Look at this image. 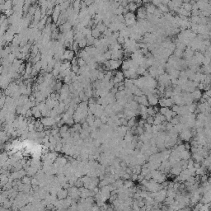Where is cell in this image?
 <instances>
[{
	"instance_id": "f546056e",
	"label": "cell",
	"mask_w": 211,
	"mask_h": 211,
	"mask_svg": "<svg viewBox=\"0 0 211 211\" xmlns=\"http://www.w3.org/2000/svg\"><path fill=\"white\" fill-rule=\"evenodd\" d=\"M134 125H135V121H134V118H131V119H130L129 121H128L127 125L129 126V127H133Z\"/></svg>"
},
{
	"instance_id": "44dd1931",
	"label": "cell",
	"mask_w": 211,
	"mask_h": 211,
	"mask_svg": "<svg viewBox=\"0 0 211 211\" xmlns=\"http://www.w3.org/2000/svg\"><path fill=\"white\" fill-rule=\"evenodd\" d=\"M63 82L65 84H69V85L70 83H72V78H71L70 74L65 76V77L63 78Z\"/></svg>"
},
{
	"instance_id": "83f0119b",
	"label": "cell",
	"mask_w": 211,
	"mask_h": 211,
	"mask_svg": "<svg viewBox=\"0 0 211 211\" xmlns=\"http://www.w3.org/2000/svg\"><path fill=\"white\" fill-rule=\"evenodd\" d=\"M79 69H80V67L78 66V64H77V65H72V67H71L72 72H73V73H77V74H78V71H79Z\"/></svg>"
},
{
	"instance_id": "603a6c76",
	"label": "cell",
	"mask_w": 211,
	"mask_h": 211,
	"mask_svg": "<svg viewBox=\"0 0 211 211\" xmlns=\"http://www.w3.org/2000/svg\"><path fill=\"white\" fill-rule=\"evenodd\" d=\"M78 64L79 67H83V66H86L87 65V62L84 59L78 57Z\"/></svg>"
},
{
	"instance_id": "5b68a950",
	"label": "cell",
	"mask_w": 211,
	"mask_h": 211,
	"mask_svg": "<svg viewBox=\"0 0 211 211\" xmlns=\"http://www.w3.org/2000/svg\"><path fill=\"white\" fill-rule=\"evenodd\" d=\"M147 11L145 7H140L137 10V17H138L140 20H143V19L147 18Z\"/></svg>"
},
{
	"instance_id": "484cf974",
	"label": "cell",
	"mask_w": 211,
	"mask_h": 211,
	"mask_svg": "<svg viewBox=\"0 0 211 211\" xmlns=\"http://www.w3.org/2000/svg\"><path fill=\"white\" fill-rule=\"evenodd\" d=\"M62 148H63V143L61 142V141H60V142H58L57 144H56V146H55V151L58 152V153H59V152L62 151Z\"/></svg>"
},
{
	"instance_id": "277c9868",
	"label": "cell",
	"mask_w": 211,
	"mask_h": 211,
	"mask_svg": "<svg viewBox=\"0 0 211 211\" xmlns=\"http://www.w3.org/2000/svg\"><path fill=\"white\" fill-rule=\"evenodd\" d=\"M125 74H124L123 72L121 71H117L115 73L114 77H113V81L115 83H119V82H122L125 81Z\"/></svg>"
},
{
	"instance_id": "6da1fadb",
	"label": "cell",
	"mask_w": 211,
	"mask_h": 211,
	"mask_svg": "<svg viewBox=\"0 0 211 211\" xmlns=\"http://www.w3.org/2000/svg\"><path fill=\"white\" fill-rule=\"evenodd\" d=\"M41 122L44 125L45 129H51L54 125H57L56 123V121L54 117H50V116H45L41 118Z\"/></svg>"
},
{
	"instance_id": "5bb4252c",
	"label": "cell",
	"mask_w": 211,
	"mask_h": 211,
	"mask_svg": "<svg viewBox=\"0 0 211 211\" xmlns=\"http://www.w3.org/2000/svg\"><path fill=\"white\" fill-rule=\"evenodd\" d=\"M126 8H128V10L130 11V12H134L135 11L138 10V8L139 6L137 5V4L134 3V2H131V3H128V5L126 6Z\"/></svg>"
},
{
	"instance_id": "52a82bcc",
	"label": "cell",
	"mask_w": 211,
	"mask_h": 211,
	"mask_svg": "<svg viewBox=\"0 0 211 211\" xmlns=\"http://www.w3.org/2000/svg\"><path fill=\"white\" fill-rule=\"evenodd\" d=\"M72 24L69 22V21H66L65 23L62 24L59 27V29H60V31L62 32V33H66V32H69V31L72 30Z\"/></svg>"
},
{
	"instance_id": "3957f363",
	"label": "cell",
	"mask_w": 211,
	"mask_h": 211,
	"mask_svg": "<svg viewBox=\"0 0 211 211\" xmlns=\"http://www.w3.org/2000/svg\"><path fill=\"white\" fill-rule=\"evenodd\" d=\"M76 56V53L73 50H70V49H66L64 50V55L62 57V60H69V61H71L73 58Z\"/></svg>"
},
{
	"instance_id": "7c38bea8",
	"label": "cell",
	"mask_w": 211,
	"mask_h": 211,
	"mask_svg": "<svg viewBox=\"0 0 211 211\" xmlns=\"http://www.w3.org/2000/svg\"><path fill=\"white\" fill-rule=\"evenodd\" d=\"M145 8H146V11L148 13H153L155 12L156 10V6H154L152 3H145Z\"/></svg>"
},
{
	"instance_id": "8fae6325",
	"label": "cell",
	"mask_w": 211,
	"mask_h": 211,
	"mask_svg": "<svg viewBox=\"0 0 211 211\" xmlns=\"http://www.w3.org/2000/svg\"><path fill=\"white\" fill-rule=\"evenodd\" d=\"M26 171H27V175H28L29 177H35L37 173L38 169L34 167H29Z\"/></svg>"
},
{
	"instance_id": "1f68e13d",
	"label": "cell",
	"mask_w": 211,
	"mask_h": 211,
	"mask_svg": "<svg viewBox=\"0 0 211 211\" xmlns=\"http://www.w3.org/2000/svg\"><path fill=\"white\" fill-rule=\"evenodd\" d=\"M143 3H152V0H143Z\"/></svg>"
},
{
	"instance_id": "f1b7e54d",
	"label": "cell",
	"mask_w": 211,
	"mask_h": 211,
	"mask_svg": "<svg viewBox=\"0 0 211 211\" xmlns=\"http://www.w3.org/2000/svg\"><path fill=\"white\" fill-rule=\"evenodd\" d=\"M102 34H103L104 36H107V37H108V36H111V35L113 34V32H112L111 31V30L109 29V28L107 27V28H106V29L105 30V31H104Z\"/></svg>"
},
{
	"instance_id": "e0dca14e",
	"label": "cell",
	"mask_w": 211,
	"mask_h": 211,
	"mask_svg": "<svg viewBox=\"0 0 211 211\" xmlns=\"http://www.w3.org/2000/svg\"><path fill=\"white\" fill-rule=\"evenodd\" d=\"M78 45H79L80 49H84L85 47L88 46V41H87V37H84L83 39H82L81 40L78 42Z\"/></svg>"
},
{
	"instance_id": "7402d4cb",
	"label": "cell",
	"mask_w": 211,
	"mask_h": 211,
	"mask_svg": "<svg viewBox=\"0 0 211 211\" xmlns=\"http://www.w3.org/2000/svg\"><path fill=\"white\" fill-rule=\"evenodd\" d=\"M191 94H192L193 98H195V99H199L200 97H201V92L200 90H195Z\"/></svg>"
},
{
	"instance_id": "7a4b0ae2",
	"label": "cell",
	"mask_w": 211,
	"mask_h": 211,
	"mask_svg": "<svg viewBox=\"0 0 211 211\" xmlns=\"http://www.w3.org/2000/svg\"><path fill=\"white\" fill-rule=\"evenodd\" d=\"M62 13V10H61V7H60V4H56L54 8V11H53V13H52L51 17L53 18V21L55 23H56L60 18V15Z\"/></svg>"
},
{
	"instance_id": "ac0fdd59",
	"label": "cell",
	"mask_w": 211,
	"mask_h": 211,
	"mask_svg": "<svg viewBox=\"0 0 211 211\" xmlns=\"http://www.w3.org/2000/svg\"><path fill=\"white\" fill-rule=\"evenodd\" d=\"M181 7L183 8L185 10L187 11V12H191V11H192V4H191L190 2H188V3H183V4H182Z\"/></svg>"
},
{
	"instance_id": "8992f818",
	"label": "cell",
	"mask_w": 211,
	"mask_h": 211,
	"mask_svg": "<svg viewBox=\"0 0 211 211\" xmlns=\"http://www.w3.org/2000/svg\"><path fill=\"white\" fill-rule=\"evenodd\" d=\"M148 97V101H149V105L151 106H156L157 104H158V97L157 94H154V93H151V94H149L147 96Z\"/></svg>"
},
{
	"instance_id": "9c48e42d",
	"label": "cell",
	"mask_w": 211,
	"mask_h": 211,
	"mask_svg": "<svg viewBox=\"0 0 211 211\" xmlns=\"http://www.w3.org/2000/svg\"><path fill=\"white\" fill-rule=\"evenodd\" d=\"M81 3L82 0H74V2L72 4V7L73 8V11L77 13H79L81 11Z\"/></svg>"
},
{
	"instance_id": "d4e9b609",
	"label": "cell",
	"mask_w": 211,
	"mask_h": 211,
	"mask_svg": "<svg viewBox=\"0 0 211 211\" xmlns=\"http://www.w3.org/2000/svg\"><path fill=\"white\" fill-rule=\"evenodd\" d=\"M94 40L95 38L93 37L92 36H89V37H87V41H88V46H92L94 44Z\"/></svg>"
},
{
	"instance_id": "2e32d148",
	"label": "cell",
	"mask_w": 211,
	"mask_h": 211,
	"mask_svg": "<svg viewBox=\"0 0 211 211\" xmlns=\"http://www.w3.org/2000/svg\"><path fill=\"white\" fill-rule=\"evenodd\" d=\"M96 27H97V29H98L99 31L101 32V33H103V32L105 31V30L107 28V27H106V26L103 22H102V21H100V22L97 24V26H96Z\"/></svg>"
},
{
	"instance_id": "cb8c5ba5",
	"label": "cell",
	"mask_w": 211,
	"mask_h": 211,
	"mask_svg": "<svg viewBox=\"0 0 211 211\" xmlns=\"http://www.w3.org/2000/svg\"><path fill=\"white\" fill-rule=\"evenodd\" d=\"M72 50H73L74 51L75 53H77V52L79 50L80 47H79V45H78V42H77V41H74V42L73 43V45H72Z\"/></svg>"
},
{
	"instance_id": "4dcf8cb0",
	"label": "cell",
	"mask_w": 211,
	"mask_h": 211,
	"mask_svg": "<svg viewBox=\"0 0 211 211\" xmlns=\"http://www.w3.org/2000/svg\"><path fill=\"white\" fill-rule=\"evenodd\" d=\"M152 3H153L154 6H156V7H158V6L162 3V2H161V0H152Z\"/></svg>"
},
{
	"instance_id": "d6986e66",
	"label": "cell",
	"mask_w": 211,
	"mask_h": 211,
	"mask_svg": "<svg viewBox=\"0 0 211 211\" xmlns=\"http://www.w3.org/2000/svg\"><path fill=\"white\" fill-rule=\"evenodd\" d=\"M21 181H22L23 184H31V177H29V176H25L21 178Z\"/></svg>"
},
{
	"instance_id": "ffe728a7",
	"label": "cell",
	"mask_w": 211,
	"mask_h": 211,
	"mask_svg": "<svg viewBox=\"0 0 211 211\" xmlns=\"http://www.w3.org/2000/svg\"><path fill=\"white\" fill-rule=\"evenodd\" d=\"M158 8H159V9L162 11V12H163V13H167V12H169V8H168V7H167V5H165V4H162V3H161L159 6H158Z\"/></svg>"
},
{
	"instance_id": "ba28073f",
	"label": "cell",
	"mask_w": 211,
	"mask_h": 211,
	"mask_svg": "<svg viewBox=\"0 0 211 211\" xmlns=\"http://www.w3.org/2000/svg\"><path fill=\"white\" fill-rule=\"evenodd\" d=\"M69 196V191L67 189L61 188L57 193V198L59 200H64Z\"/></svg>"
},
{
	"instance_id": "4fadbf2b",
	"label": "cell",
	"mask_w": 211,
	"mask_h": 211,
	"mask_svg": "<svg viewBox=\"0 0 211 211\" xmlns=\"http://www.w3.org/2000/svg\"><path fill=\"white\" fill-rule=\"evenodd\" d=\"M131 67V61H130V59H128L126 60H124L122 62V64H121V69L122 70H128V69H130Z\"/></svg>"
},
{
	"instance_id": "30bf717a",
	"label": "cell",
	"mask_w": 211,
	"mask_h": 211,
	"mask_svg": "<svg viewBox=\"0 0 211 211\" xmlns=\"http://www.w3.org/2000/svg\"><path fill=\"white\" fill-rule=\"evenodd\" d=\"M32 113H33V117L36 119H39L40 117H42V114H41L40 110L39 109V107L37 106H35L31 108Z\"/></svg>"
},
{
	"instance_id": "4316f807",
	"label": "cell",
	"mask_w": 211,
	"mask_h": 211,
	"mask_svg": "<svg viewBox=\"0 0 211 211\" xmlns=\"http://www.w3.org/2000/svg\"><path fill=\"white\" fill-rule=\"evenodd\" d=\"M133 182L131 181H129V180H125V181H124V186H126L127 188L130 189L133 186Z\"/></svg>"
},
{
	"instance_id": "9a60e30c",
	"label": "cell",
	"mask_w": 211,
	"mask_h": 211,
	"mask_svg": "<svg viewBox=\"0 0 211 211\" xmlns=\"http://www.w3.org/2000/svg\"><path fill=\"white\" fill-rule=\"evenodd\" d=\"M102 33L101 31H99L98 29H97V27H93L92 29V36L94 37L95 39H97V38H100L101 36Z\"/></svg>"
}]
</instances>
